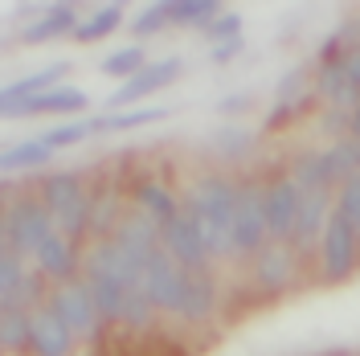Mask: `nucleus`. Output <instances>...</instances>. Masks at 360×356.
I'll return each mask as SVG.
<instances>
[{
	"label": "nucleus",
	"instance_id": "1",
	"mask_svg": "<svg viewBox=\"0 0 360 356\" xmlns=\"http://www.w3.org/2000/svg\"><path fill=\"white\" fill-rule=\"evenodd\" d=\"M233 189H238V184H233V180H225V177H205L201 184L188 193V205H184V213L201 225L209 254H217V258H225V254H229Z\"/></svg>",
	"mask_w": 360,
	"mask_h": 356
},
{
	"label": "nucleus",
	"instance_id": "2",
	"mask_svg": "<svg viewBox=\"0 0 360 356\" xmlns=\"http://www.w3.org/2000/svg\"><path fill=\"white\" fill-rule=\"evenodd\" d=\"M41 205H45V213H49V222H53V229L66 234V238H78L90 222V197H86V189H82V180L70 177V172H58V177L45 180Z\"/></svg>",
	"mask_w": 360,
	"mask_h": 356
},
{
	"label": "nucleus",
	"instance_id": "3",
	"mask_svg": "<svg viewBox=\"0 0 360 356\" xmlns=\"http://www.w3.org/2000/svg\"><path fill=\"white\" fill-rule=\"evenodd\" d=\"M4 242L13 254H37V246L53 234V222H49V213H45V205L37 197H17L8 205V213H4Z\"/></svg>",
	"mask_w": 360,
	"mask_h": 356
},
{
	"label": "nucleus",
	"instance_id": "4",
	"mask_svg": "<svg viewBox=\"0 0 360 356\" xmlns=\"http://www.w3.org/2000/svg\"><path fill=\"white\" fill-rule=\"evenodd\" d=\"M266 242V217H262V189L238 184L233 189V217H229V254H254Z\"/></svg>",
	"mask_w": 360,
	"mask_h": 356
},
{
	"label": "nucleus",
	"instance_id": "5",
	"mask_svg": "<svg viewBox=\"0 0 360 356\" xmlns=\"http://www.w3.org/2000/svg\"><path fill=\"white\" fill-rule=\"evenodd\" d=\"M160 250H164L180 270H201L205 258H209V246H205L201 225L193 222L184 209H180L168 225H160Z\"/></svg>",
	"mask_w": 360,
	"mask_h": 356
},
{
	"label": "nucleus",
	"instance_id": "6",
	"mask_svg": "<svg viewBox=\"0 0 360 356\" xmlns=\"http://www.w3.org/2000/svg\"><path fill=\"white\" fill-rule=\"evenodd\" d=\"M180 291H184V270H180L164 250H156V254L143 262V295H148V303L160 307V312H176Z\"/></svg>",
	"mask_w": 360,
	"mask_h": 356
},
{
	"label": "nucleus",
	"instance_id": "7",
	"mask_svg": "<svg viewBox=\"0 0 360 356\" xmlns=\"http://www.w3.org/2000/svg\"><path fill=\"white\" fill-rule=\"evenodd\" d=\"M319 94L336 107H356L360 98V53L348 49L340 53L336 62H323L319 66Z\"/></svg>",
	"mask_w": 360,
	"mask_h": 356
},
{
	"label": "nucleus",
	"instance_id": "8",
	"mask_svg": "<svg viewBox=\"0 0 360 356\" xmlns=\"http://www.w3.org/2000/svg\"><path fill=\"white\" fill-rule=\"evenodd\" d=\"M180 70H184V62L180 58H160V62H143V66L135 70L131 78L123 82V90H115L111 107H131V103H139V98H148V94H156V90H164L172 78H180Z\"/></svg>",
	"mask_w": 360,
	"mask_h": 356
},
{
	"label": "nucleus",
	"instance_id": "9",
	"mask_svg": "<svg viewBox=\"0 0 360 356\" xmlns=\"http://www.w3.org/2000/svg\"><path fill=\"white\" fill-rule=\"evenodd\" d=\"M299 201H303V193L295 189L291 177L274 180L266 193H262V217H266L270 238H291L295 217H299Z\"/></svg>",
	"mask_w": 360,
	"mask_h": 356
},
{
	"label": "nucleus",
	"instance_id": "10",
	"mask_svg": "<svg viewBox=\"0 0 360 356\" xmlns=\"http://www.w3.org/2000/svg\"><path fill=\"white\" fill-rule=\"evenodd\" d=\"M111 246L127 258V262H135V267L143 270V262L160 250V225L152 222V217H143V213H135L127 222H119Z\"/></svg>",
	"mask_w": 360,
	"mask_h": 356
},
{
	"label": "nucleus",
	"instance_id": "11",
	"mask_svg": "<svg viewBox=\"0 0 360 356\" xmlns=\"http://www.w3.org/2000/svg\"><path fill=\"white\" fill-rule=\"evenodd\" d=\"M319 246H323V270L332 279H344L352 270V262H356V229L344 225L336 213H328L323 234H319Z\"/></svg>",
	"mask_w": 360,
	"mask_h": 356
},
{
	"label": "nucleus",
	"instance_id": "12",
	"mask_svg": "<svg viewBox=\"0 0 360 356\" xmlns=\"http://www.w3.org/2000/svg\"><path fill=\"white\" fill-rule=\"evenodd\" d=\"M49 312L66 324L70 336H86V332H94V324H98V312H94V303H90V295H86L82 283H66V287L53 291Z\"/></svg>",
	"mask_w": 360,
	"mask_h": 356
},
{
	"label": "nucleus",
	"instance_id": "13",
	"mask_svg": "<svg viewBox=\"0 0 360 356\" xmlns=\"http://www.w3.org/2000/svg\"><path fill=\"white\" fill-rule=\"evenodd\" d=\"M29 348L37 356H70L74 336L49 307H37V312H29Z\"/></svg>",
	"mask_w": 360,
	"mask_h": 356
},
{
	"label": "nucleus",
	"instance_id": "14",
	"mask_svg": "<svg viewBox=\"0 0 360 356\" xmlns=\"http://www.w3.org/2000/svg\"><path fill=\"white\" fill-rule=\"evenodd\" d=\"M328 213H332L328 193H303V201H299V217H295V229H291V242L299 246V250H311V246L319 242V234H323Z\"/></svg>",
	"mask_w": 360,
	"mask_h": 356
},
{
	"label": "nucleus",
	"instance_id": "15",
	"mask_svg": "<svg viewBox=\"0 0 360 356\" xmlns=\"http://www.w3.org/2000/svg\"><path fill=\"white\" fill-rule=\"evenodd\" d=\"M62 74H66V62H58V66H45V70H37V74H25V78H17L13 87L0 90V115H17V111H21V103H29L33 94L58 87V78H62Z\"/></svg>",
	"mask_w": 360,
	"mask_h": 356
},
{
	"label": "nucleus",
	"instance_id": "16",
	"mask_svg": "<svg viewBox=\"0 0 360 356\" xmlns=\"http://www.w3.org/2000/svg\"><path fill=\"white\" fill-rule=\"evenodd\" d=\"M213 303H217V283H213V274L205 267L184 270V291H180L176 315H184V319H205V315L213 312Z\"/></svg>",
	"mask_w": 360,
	"mask_h": 356
},
{
	"label": "nucleus",
	"instance_id": "17",
	"mask_svg": "<svg viewBox=\"0 0 360 356\" xmlns=\"http://www.w3.org/2000/svg\"><path fill=\"white\" fill-rule=\"evenodd\" d=\"M82 287H86L98 319H119V303H123V291H127L123 279H115V274H107V270H98L86 262V283Z\"/></svg>",
	"mask_w": 360,
	"mask_h": 356
},
{
	"label": "nucleus",
	"instance_id": "18",
	"mask_svg": "<svg viewBox=\"0 0 360 356\" xmlns=\"http://www.w3.org/2000/svg\"><path fill=\"white\" fill-rule=\"evenodd\" d=\"M82 107H86V90L62 87V82H58V87L33 94L29 103H21L17 115H74V111H82Z\"/></svg>",
	"mask_w": 360,
	"mask_h": 356
},
{
	"label": "nucleus",
	"instance_id": "19",
	"mask_svg": "<svg viewBox=\"0 0 360 356\" xmlns=\"http://www.w3.org/2000/svg\"><path fill=\"white\" fill-rule=\"evenodd\" d=\"M37 267L49 274V279H70L74 274V267H78V254H74V238H66V234H49L41 246H37Z\"/></svg>",
	"mask_w": 360,
	"mask_h": 356
},
{
	"label": "nucleus",
	"instance_id": "20",
	"mask_svg": "<svg viewBox=\"0 0 360 356\" xmlns=\"http://www.w3.org/2000/svg\"><path fill=\"white\" fill-rule=\"evenodd\" d=\"M74 25H78V13H74V4H53V8H45L41 21H33L25 29L21 37L33 45L41 42H53V37H62V33H74Z\"/></svg>",
	"mask_w": 360,
	"mask_h": 356
},
{
	"label": "nucleus",
	"instance_id": "21",
	"mask_svg": "<svg viewBox=\"0 0 360 356\" xmlns=\"http://www.w3.org/2000/svg\"><path fill=\"white\" fill-rule=\"evenodd\" d=\"M135 201H139V213H143V217H152L156 225H168L180 213L176 197H172L160 180H143V184L135 189Z\"/></svg>",
	"mask_w": 360,
	"mask_h": 356
},
{
	"label": "nucleus",
	"instance_id": "22",
	"mask_svg": "<svg viewBox=\"0 0 360 356\" xmlns=\"http://www.w3.org/2000/svg\"><path fill=\"white\" fill-rule=\"evenodd\" d=\"M164 115H168L164 107H131V111H115V115H103V119H90V135L131 132V127H143V123H160Z\"/></svg>",
	"mask_w": 360,
	"mask_h": 356
},
{
	"label": "nucleus",
	"instance_id": "23",
	"mask_svg": "<svg viewBox=\"0 0 360 356\" xmlns=\"http://www.w3.org/2000/svg\"><path fill=\"white\" fill-rule=\"evenodd\" d=\"M287 279H291V254L283 246H266L258 254V283L278 291V287H287Z\"/></svg>",
	"mask_w": 360,
	"mask_h": 356
},
{
	"label": "nucleus",
	"instance_id": "24",
	"mask_svg": "<svg viewBox=\"0 0 360 356\" xmlns=\"http://www.w3.org/2000/svg\"><path fill=\"white\" fill-rule=\"evenodd\" d=\"M250 148H254V132L242 127V123H221L213 132V152L221 160H242Z\"/></svg>",
	"mask_w": 360,
	"mask_h": 356
},
{
	"label": "nucleus",
	"instance_id": "25",
	"mask_svg": "<svg viewBox=\"0 0 360 356\" xmlns=\"http://www.w3.org/2000/svg\"><path fill=\"white\" fill-rule=\"evenodd\" d=\"M49 156H53V152L45 148L41 139H25V144H17V148L0 152V172H25V168H41Z\"/></svg>",
	"mask_w": 360,
	"mask_h": 356
},
{
	"label": "nucleus",
	"instance_id": "26",
	"mask_svg": "<svg viewBox=\"0 0 360 356\" xmlns=\"http://www.w3.org/2000/svg\"><path fill=\"white\" fill-rule=\"evenodd\" d=\"M0 348H4V352H21V348H29V312L0 307Z\"/></svg>",
	"mask_w": 360,
	"mask_h": 356
},
{
	"label": "nucleus",
	"instance_id": "27",
	"mask_svg": "<svg viewBox=\"0 0 360 356\" xmlns=\"http://www.w3.org/2000/svg\"><path fill=\"white\" fill-rule=\"evenodd\" d=\"M119 25H123V8H119V4H107V8H98L90 21L74 25V42H98V37L115 33Z\"/></svg>",
	"mask_w": 360,
	"mask_h": 356
},
{
	"label": "nucleus",
	"instance_id": "28",
	"mask_svg": "<svg viewBox=\"0 0 360 356\" xmlns=\"http://www.w3.org/2000/svg\"><path fill=\"white\" fill-rule=\"evenodd\" d=\"M143 62H148V58H143V49H139V45H123V49L107 53V58L98 62V70H103L107 78H123V82H127L135 70L143 66Z\"/></svg>",
	"mask_w": 360,
	"mask_h": 356
},
{
	"label": "nucleus",
	"instance_id": "29",
	"mask_svg": "<svg viewBox=\"0 0 360 356\" xmlns=\"http://www.w3.org/2000/svg\"><path fill=\"white\" fill-rule=\"evenodd\" d=\"M217 17V0H176L168 4V25H205Z\"/></svg>",
	"mask_w": 360,
	"mask_h": 356
},
{
	"label": "nucleus",
	"instance_id": "30",
	"mask_svg": "<svg viewBox=\"0 0 360 356\" xmlns=\"http://www.w3.org/2000/svg\"><path fill=\"white\" fill-rule=\"evenodd\" d=\"M148 315H152V303H148V295H143V283H135V287L123 291L119 319H123V324H131V328H139V324H148Z\"/></svg>",
	"mask_w": 360,
	"mask_h": 356
},
{
	"label": "nucleus",
	"instance_id": "31",
	"mask_svg": "<svg viewBox=\"0 0 360 356\" xmlns=\"http://www.w3.org/2000/svg\"><path fill=\"white\" fill-rule=\"evenodd\" d=\"M90 135V119H74V123H58V127H49L45 135H37L45 148L53 152V148H70V144H82Z\"/></svg>",
	"mask_w": 360,
	"mask_h": 356
},
{
	"label": "nucleus",
	"instance_id": "32",
	"mask_svg": "<svg viewBox=\"0 0 360 356\" xmlns=\"http://www.w3.org/2000/svg\"><path fill=\"white\" fill-rule=\"evenodd\" d=\"M201 29H205V37H209L213 45H221V42H233V37L242 33V17H238V13H217V17L205 21Z\"/></svg>",
	"mask_w": 360,
	"mask_h": 356
},
{
	"label": "nucleus",
	"instance_id": "33",
	"mask_svg": "<svg viewBox=\"0 0 360 356\" xmlns=\"http://www.w3.org/2000/svg\"><path fill=\"white\" fill-rule=\"evenodd\" d=\"M344 225H352L356 229V222H360V184H356V177L352 180H344V189H340V205L332 209Z\"/></svg>",
	"mask_w": 360,
	"mask_h": 356
},
{
	"label": "nucleus",
	"instance_id": "34",
	"mask_svg": "<svg viewBox=\"0 0 360 356\" xmlns=\"http://www.w3.org/2000/svg\"><path fill=\"white\" fill-rule=\"evenodd\" d=\"M164 25H168V4H148V8L135 17L131 33L135 37H152V33H160Z\"/></svg>",
	"mask_w": 360,
	"mask_h": 356
},
{
	"label": "nucleus",
	"instance_id": "35",
	"mask_svg": "<svg viewBox=\"0 0 360 356\" xmlns=\"http://www.w3.org/2000/svg\"><path fill=\"white\" fill-rule=\"evenodd\" d=\"M25 274V267H21V254H13L8 246L0 250V299L8 295V291L17 287V279Z\"/></svg>",
	"mask_w": 360,
	"mask_h": 356
},
{
	"label": "nucleus",
	"instance_id": "36",
	"mask_svg": "<svg viewBox=\"0 0 360 356\" xmlns=\"http://www.w3.org/2000/svg\"><path fill=\"white\" fill-rule=\"evenodd\" d=\"M303 66H295V70H287L283 78H278V107H295V98H299V87H303Z\"/></svg>",
	"mask_w": 360,
	"mask_h": 356
},
{
	"label": "nucleus",
	"instance_id": "37",
	"mask_svg": "<svg viewBox=\"0 0 360 356\" xmlns=\"http://www.w3.org/2000/svg\"><path fill=\"white\" fill-rule=\"evenodd\" d=\"M250 103H254L250 94H225V98L217 103V107H221V115H238V111H246Z\"/></svg>",
	"mask_w": 360,
	"mask_h": 356
},
{
	"label": "nucleus",
	"instance_id": "38",
	"mask_svg": "<svg viewBox=\"0 0 360 356\" xmlns=\"http://www.w3.org/2000/svg\"><path fill=\"white\" fill-rule=\"evenodd\" d=\"M242 49V37H233V42H221V45H213V62H229L233 53Z\"/></svg>",
	"mask_w": 360,
	"mask_h": 356
}]
</instances>
